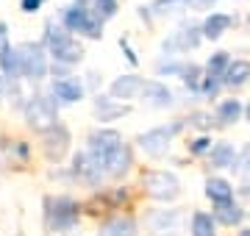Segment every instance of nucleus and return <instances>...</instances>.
Wrapping results in <instances>:
<instances>
[{
    "mask_svg": "<svg viewBox=\"0 0 250 236\" xmlns=\"http://www.w3.org/2000/svg\"><path fill=\"white\" fill-rule=\"evenodd\" d=\"M184 131V119H172V122H164V125H156V128H147L136 137V145L145 150V156L150 158H161V156L170 153L172 147V139L178 137Z\"/></svg>",
    "mask_w": 250,
    "mask_h": 236,
    "instance_id": "nucleus-4",
    "label": "nucleus"
},
{
    "mask_svg": "<svg viewBox=\"0 0 250 236\" xmlns=\"http://www.w3.org/2000/svg\"><path fill=\"white\" fill-rule=\"evenodd\" d=\"M0 75L6 81H20V59L14 45H9L6 50H0Z\"/></svg>",
    "mask_w": 250,
    "mask_h": 236,
    "instance_id": "nucleus-27",
    "label": "nucleus"
},
{
    "mask_svg": "<svg viewBox=\"0 0 250 236\" xmlns=\"http://www.w3.org/2000/svg\"><path fill=\"white\" fill-rule=\"evenodd\" d=\"M17 236H25V234H17Z\"/></svg>",
    "mask_w": 250,
    "mask_h": 236,
    "instance_id": "nucleus-48",
    "label": "nucleus"
},
{
    "mask_svg": "<svg viewBox=\"0 0 250 236\" xmlns=\"http://www.w3.org/2000/svg\"><path fill=\"white\" fill-rule=\"evenodd\" d=\"M117 45H120V50H123V56L125 59H128V64H139V56H136V50L134 47H131V42H128V37H120V42H117Z\"/></svg>",
    "mask_w": 250,
    "mask_h": 236,
    "instance_id": "nucleus-38",
    "label": "nucleus"
},
{
    "mask_svg": "<svg viewBox=\"0 0 250 236\" xmlns=\"http://www.w3.org/2000/svg\"><path fill=\"white\" fill-rule=\"evenodd\" d=\"M142 186L147 192V197L159 200V203H172L181 197V181L175 173L167 170H147L142 175Z\"/></svg>",
    "mask_w": 250,
    "mask_h": 236,
    "instance_id": "nucleus-6",
    "label": "nucleus"
},
{
    "mask_svg": "<svg viewBox=\"0 0 250 236\" xmlns=\"http://www.w3.org/2000/svg\"><path fill=\"white\" fill-rule=\"evenodd\" d=\"M131 167H134V150H131V145H125V142L103 158V173H106V178H123L125 173H131Z\"/></svg>",
    "mask_w": 250,
    "mask_h": 236,
    "instance_id": "nucleus-15",
    "label": "nucleus"
},
{
    "mask_svg": "<svg viewBox=\"0 0 250 236\" xmlns=\"http://www.w3.org/2000/svg\"><path fill=\"white\" fill-rule=\"evenodd\" d=\"M70 145H72V134H70V128L64 125L62 119H59L50 131L42 134V153H45V158L50 164L62 161L64 156L70 153Z\"/></svg>",
    "mask_w": 250,
    "mask_h": 236,
    "instance_id": "nucleus-10",
    "label": "nucleus"
},
{
    "mask_svg": "<svg viewBox=\"0 0 250 236\" xmlns=\"http://www.w3.org/2000/svg\"><path fill=\"white\" fill-rule=\"evenodd\" d=\"M139 98H142V103L147 106V109H170L172 103H175V92H172L164 81L150 78V81L142 83Z\"/></svg>",
    "mask_w": 250,
    "mask_h": 236,
    "instance_id": "nucleus-13",
    "label": "nucleus"
},
{
    "mask_svg": "<svg viewBox=\"0 0 250 236\" xmlns=\"http://www.w3.org/2000/svg\"><path fill=\"white\" fill-rule=\"evenodd\" d=\"M239 236H250V228H245V231H239Z\"/></svg>",
    "mask_w": 250,
    "mask_h": 236,
    "instance_id": "nucleus-46",
    "label": "nucleus"
},
{
    "mask_svg": "<svg viewBox=\"0 0 250 236\" xmlns=\"http://www.w3.org/2000/svg\"><path fill=\"white\" fill-rule=\"evenodd\" d=\"M139 234V222L131 214H114L98 228V236H136Z\"/></svg>",
    "mask_w": 250,
    "mask_h": 236,
    "instance_id": "nucleus-19",
    "label": "nucleus"
},
{
    "mask_svg": "<svg viewBox=\"0 0 250 236\" xmlns=\"http://www.w3.org/2000/svg\"><path fill=\"white\" fill-rule=\"evenodd\" d=\"M86 9H89L92 14H95L100 22H103V25H106L108 20H114V17H117V11H120V3H117V0H89V3H86Z\"/></svg>",
    "mask_w": 250,
    "mask_h": 236,
    "instance_id": "nucleus-28",
    "label": "nucleus"
},
{
    "mask_svg": "<svg viewBox=\"0 0 250 236\" xmlns=\"http://www.w3.org/2000/svg\"><path fill=\"white\" fill-rule=\"evenodd\" d=\"M211 217H214L217 225L233 228V225H239L242 219H245V209H242L236 200H228V203H217L214 211H211Z\"/></svg>",
    "mask_w": 250,
    "mask_h": 236,
    "instance_id": "nucleus-25",
    "label": "nucleus"
},
{
    "mask_svg": "<svg viewBox=\"0 0 250 236\" xmlns=\"http://www.w3.org/2000/svg\"><path fill=\"white\" fill-rule=\"evenodd\" d=\"M47 95L56 100V106H75L86 98V86L81 75H67V78H53L47 86Z\"/></svg>",
    "mask_w": 250,
    "mask_h": 236,
    "instance_id": "nucleus-9",
    "label": "nucleus"
},
{
    "mask_svg": "<svg viewBox=\"0 0 250 236\" xmlns=\"http://www.w3.org/2000/svg\"><path fill=\"white\" fill-rule=\"evenodd\" d=\"M92 114H95V119H98L100 125H106V122H114V119L125 117V114H131V106L98 92V95H95V100H92Z\"/></svg>",
    "mask_w": 250,
    "mask_h": 236,
    "instance_id": "nucleus-14",
    "label": "nucleus"
},
{
    "mask_svg": "<svg viewBox=\"0 0 250 236\" xmlns=\"http://www.w3.org/2000/svg\"><path fill=\"white\" fill-rule=\"evenodd\" d=\"M233 173L239 175L242 181H250V145H245V147H242V153H236Z\"/></svg>",
    "mask_w": 250,
    "mask_h": 236,
    "instance_id": "nucleus-33",
    "label": "nucleus"
},
{
    "mask_svg": "<svg viewBox=\"0 0 250 236\" xmlns=\"http://www.w3.org/2000/svg\"><path fill=\"white\" fill-rule=\"evenodd\" d=\"M83 56H86L83 45L72 37L67 45H62L56 53H50V64H59V67H64V70H72V67H78V64L83 61Z\"/></svg>",
    "mask_w": 250,
    "mask_h": 236,
    "instance_id": "nucleus-20",
    "label": "nucleus"
},
{
    "mask_svg": "<svg viewBox=\"0 0 250 236\" xmlns=\"http://www.w3.org/2000/svg\"><path fill=\"white\" fill-rule=\"evenodd\" d=\"M233 25H236V17L233 14H228V11H208L203 17V22H200V37L214 42L223 34H228Z\"/></svg>",
    "mask_w": 250,
    "mask_h": 236,
    "instance_id": "nucleus-16",
    "label": "nucleus"
},
{
    "mask_svg": "<svg viewBox=\"0 0 250 236\" xmlns=\"http://www.w3.org/2000/svg\"><path fill=\"white\" fill-rule=\"evenodd\" d=\"M3 100H6V78L0 75V103H3Z\"/></svg>",
    "mask_w": 250,
    "mask_h": 236,
    "instance_id": "nucleus-44",
    "label": "nucleus"
},
{
    "mask_svg": "<svg viewBox=\"0 0 250 236\" xmlns=\"http://www.w3.org/2000/svg\"><path fill=\"white\" fill-rule=\"evenodd\" d=\"M200 42H203L200 25H197V22H184V25L175 28L167 39H161V50H164L167 56H181V53L195 50Z\"/></svg>",
    "mask_w": 250,
    "mask_h": 236,
    "instance_id": "nucleus-8",
    "label": "nucleus"
},
{
    "mask_svg": "<svg viewBox=\"0 0 250 236\" xmlns=\"http://www.w3.org/2000/svg\"><path fill=\"white\" fill-rule=\"evenodd\" d=\"M211 145H214V142H211V137H208V134H200V137H195L187 145V150L192 156H206L208 150H211Z\"/></svg>",
    "mask_w": 250,
    "mask_h": 236,
    "instance_id": "nucleus-36",
    "label": "nucleus"
},
{
    "mask_svg": "<svg viewBox=\"0 0 250 236\" xmlns=\"http://www.w3.org/2000/svg\"><path fill=\"white\" fill-rule=\"evenodd\" d=\"M17 50V59H20V81H28V83H42L50 75V56L47 50L42 47V42H20L14 45Z\"/></svg>",
    "mask_w": 250,
    "mask_h": 236,
    "instance_id": "nucleus-3",
    "label": "nucleus"
},
{
    "mask_svg": "<svg viewBox=\"0 0 250 236\" xmlns=\"http://www.w3.org/2000/svg\"><path fill=\"white\" fill-rule=\"evenodd\" d=\"M245 214H250V209H248V211H245Z\"/></svg>",
    "mask_w": 250,
    "mask_h": 236,
    "instance_id": "nucleus-47",
    "label": "nucleus"
},
{
    "mask_svg": "<svg viewBox=\"0 0 250 236\" xmlns=\"http://www.w3.org/2000/svg\"><path fill=\"white\" fill-rule=\"evenodd\" d=\"M98 83H103V75H100L98 70H89V73H86V78H83L86 92H95V89H98Z\"/></svg>",
    "mask_w": 250,
    "mask_h": 236,
    "instance_id": "nucleus-40",
    "label": "nucleus"
},
{
    "mask_svg": "<svg viewBox=\"0 0 250 236\" xmlns=\"http://www.w3.org/2000/svg\"><path fill=\"white\" fill-rule=\"evenodd\" d=\"M175 6H187V0H153V3H150V11L161 17V14H170Z\"/></svg>",
    "mask_w": 250,
    "mask_h": 236,
    "instance_id": "nucleus-37",
    "label": "nucleus"
},
{
    "mask_svg": "<svg viewBox=\"0 0 250 236\" xmlns=\"http://www.w3.org/2000/svg\"><path fill=\"white\" fill-rule=\"evenodd\" d=\"M206 158H208V167L211 170H233V161H236V147L231 145V142H214L211 145V150L206 153Z\"/></svg>",
    "mask_w": 250,
    "mask_h": 236,
    "instance_id": "nucleus-22",
    "label": "nucleus"
},
{
    "mask_svg": "<svg viewBox=\"0 0 250 236\" xmlns=\"http://www.w3.org/2000/svg\"><path fill=\"white\" fill-rule=\"evenodd\" d=\"M181 70H184V61H178L175 56H161L159 61H156V73L164 78V75H170V78H181Z\"/></svg>",
    "mask_w": 250,
    "mask_h": 236,
    "instance_id": "nucleus-32",
    "label": "nucleus"
},
{
    "mask_svg": "<svg viewBox=\"0 0 250 236\" xmlns=\"http://www.w3.org/2000/svg\"><path fill=\"white\" fill-rule=\"evenodd\" d=\"M206 197L211 200V203H228V200H233V195H236V192H233V183L228 181V178H220V175H208V178H206Z\"/></svg>",
    "mask_w": 250,
    "mask_h": 236,
    "instance_id": "nucleus-23",
    "label": "nucleus"
},
{
    "mask_svg": "<svg viewBox=\"0 0 250 236\" xmlns=\"http://www.w3.org/2000/svg\"><path fill=\"white\" fill-rule=\"evenodd\" d=\"M181 81H184V86H187L189 92H200V81H203V67L200 64H184V70H181Z\"/></svg>",
    "mask_w": 250,
    "mask_h": 236,
    "instance_id": "nucleus-30",
    "label": "nucleus"
},
{
    "mask_svg": "<svg viewBox=\"0 0 250 236\" xmlns=\"http://www.w3.org/2000/svg\"><path fill=\"white\" fill-rule=\"evenodd\" d=\"M142 83H145V78H139L136 73L120 75V78H114L111 86H108V98H114V100H134V98H139Z\"/></svg>",
    "mask_w": 250,
    "mask_h": 236,
    "instance_id": "nucleus-18",
    "label": "nucleus"
},
{
    "mask_svg": "<svg viewBox=\"0 0 250 236\" xmlns=\"http://www.w3.org/2000/svg\"><path fill=\"white\" fill-rule=\"evenodd\" d=\"M228 64H231V53L217 50V53H211V59L206 61L203 75H211V78H220V81H223V73L228 70Z\"/></svg>",
    "mask_w": 250,
    "mask_h": 236,
    "instance_id": "nucleus-29",
    "label": "nucleus"
},
{
    "mask_svg": "<svg viewBox=\"0 0 250 236\" xmlns=\"http://www.w3.org/2000/svg\"><path fill=\"white\" fill-rule=\"evenodd\" d=\"M123 145V134L117 131V128H108V125H98L92 128L89 134H86V153L95 156V158H106L111 150H117V147Z\"/></svg>",
    "mask_w": 250,
    "mask_h": 236,
    "instance_id": "nucleus-11",
    "label": "nucleus"
},
{
    "mask_svg": "<svg viewBox=\"0 0 250 236\" xmlns=\"http://www.w3.org/2000/svg\"><path fill=\"white\" fill-rule=\"evenodd\" d=\"M250 81V61L248 59H231L228 70L223 73V86L228 89H239Z\"/></svg>",
    "mask_w": 250,
    "mask_h": 236,
    "instance_id": "nucleus-24",
    "label": "nucleus"
},
{
    "mask_svg": "<svg viewBox=\"0 0 250 236\" xmlns=\"http://www.w3.org/2000/svg\"><path fill=\"white\" fill-rule=\"evenodd\" d=\"M70 39H72V34L56 17L45 20V25H42V47L47 50V56L56 53V50H59L62 45H67Z\"/></svg>",
    "mask_w": 250,
    "mask_h": 236,
    "instance_id": "nucleus-17",
    "label": "nucleus"
},
{
    "mask_svg": "<svg viewBox=\"0 0 250 236\" xmlns=\"http://www.w3.org/2000/svg\"><path fill=\"white\" fill-rule=\"evenodd\" d=\"M70 173H72V181L83 183V186H89V189H100V183L106 181L103 161H100V158H95V156H89L86 150L72 153Z\"/></svg>",
    "mask_w": 250,
    "mask_h": 236,
    "instance_id": "nucleus-7",
    "label": "nucleus"
},
{
    "mask_svg": "<svg viewBox=\"0 0 250 236\" xmlns=\"http://www.w3.org/2000/svg\"><path fill=\"white\" fill-rule=\"evenodd\" d=\"M22 119H25L28 131H34L39 137L59 122V106L47 95V89H36L34 95H28L25 106H22Z\"/></svg>",
    "mask_w": 250,
    "mask_h": 236,
    "instance_id": "nucleus-2",
    "label": "nucleus"
},
{
    "mask_svg": "<svg viewBox=\"0 0 250 236\" xmlns=\"http://www.w3.org/2000/svg\"><path fill=\"white\" fill-rule=\"evenodd\" d=\"M42 219L47 234H70L81 222V203L72 195H45Z\"/></svg>",
    "mask_w": 250,
    "mask_h": 236,
    "instance_id": "nucleus-1",
    "label": "nucleus"
},
{
    "mask_svg": "<svg viewBox=\"0 0 250 236\" xmlns=\"http://www.w3.org/2000/svg\"><path fill=\"white\" fill-rule=\"evenodd\" d=\"M11 45V34H9V22L0 20V50H6Z\"/></svg>",
    "mask_w": 250,
    "mask_h": 236,
    "instance_id": "nucleus-41",
    "label": "nucleus"
},
{
    "mask_svg": "<svg viewBox=\"0 0 250 236\" xmlns=\"http://www.w3.org/2000/svg\"><path fill=\"white\" fill-rule=\"evenodd\" d=\"M184 125H192V128H197V131H208V128L214 125V117H211L208 111H192Z\"/></svg>",
    "mask_w": 250,
    "mask_h": 236,
    "instance_id": "nucleus-34",
    "label": "nucleus"
},
{
    "mask_svg": "<svg viewBox=\"0 0 250 236\" xmlns=\"http://www.w3.org/2000/svg\"><path fill=\"white\" fill-rule=\"evenodd\" d=\"M59 22L70 31L72 37L78 34V37H86V39H103V22L83 6H75V3L64 6L59 11Z\"/></svg>",
    "mask_w": 250,
    "mask_h": 236,
    "instance_id": "nucleus-5",
    "label": "nucleus"
},
{
    "mask_svg": "<svg viewBox=\"0 0 250 236\" xmlns=\"http://www.w3.org/2000/svg\"><path fill=\"white\" fill-rule=\"evenodd\" d=\"M181 222H184L181 209H150V214L145 217L147 231L156 236H175Z\"/></svg>",
    "mask_w": 250,
    "mask_h": 236,
    "instance_id": "nucleus-12",
    "label": "nucleus"
},
{
    "mask_svg": "<svg viewBox=\"0 0 250 236\" xmlns=\"http://www.w3.org/2000/svg\"><path fill=\"white\" fill-rule=\"evenodd\" d=\"M242 114H245V106H242V100L225 98V100H220V103L214 106V125H220V128L236 125Z\"/></svg>",
    "mask_w": 250,
    "mask_h": 236,
    "instance_id": "nucleus-21",
    "label": "nucleus"
},
{
    "mask_svg": "<svg viewBox=\"0 0 250 236\" xmlns=\"http://www.w3.org/2000/svg\"><path fill=\"white\" fill-rule=\"evenodd\" d=\"M139 20H145V22H153V11H150V6H139Z\"/></svg>",
    "mask_w": 250,
    "mask_h": 236,
    "instance_id": "nucleus-43",
    "label": "nucleus"
},
{
    "mask_svg": "<svg viewBox=\"0 0 250 236\" xmlns=\"http://www.w3.org/2000/svg\"><path fill=\"white\" fill-rule=\"evenodd\" d=\"M214 3H220V0H187V6H192V9H208Z\"/></svg>",
    "mask_w": 250,
    "mask_h": 236,
    "instance_id": "nucleus-42",
    "label": "nucleus"
},
{
    "mask_svg": "<svg viewBox=\"0 0 250 236\" xmlns=\"http://www.w3.org/2000/svg\"><path fill=\"white\" fill-rule=\"evenodd\" d=\"M220 89H223V81H220V78L203 75V81H200V92H197V95H203V98H208V100H217Z\"/></svg>",
    "mask_w": 250,
    "mask_h": 236,
    "instance_id": "nucleus-35",
    "label": "nucleus"
},
{
    "mask_svg": "<svg viewBox=\"0 0 250 236\" xmlns=\"http://www.w3.org/2000/svg\"><path fill=\"white\" fill-rule=\"evenodd\" d=\"M189 234L192 236H217V222L208 211H195L189 219Z\"/></svg>",
    "mask_w": 250,
    "mask_h": 236,
    "instance_id": "nucleus-26",
    "label": "nucleus"
},
{
    "mask_svg": "<svg viewBox=\"0 0 250 236\" xmlns=\"http://www.w3.org/2000/svg\"><path fill=\"white\" fill-rule=\"evenodd\" d=\"M245 117H248V122H250V100H248V106H245Z\"/></svg>",
    "mask_w": 250,
    "mask_h": 236,
    "instance_id": "nucleus-45",
    "label": "nucleus"
},
{
    "mask_svg": "<svg viewBox=\"0 0 250 236\" xmlns=\"http://www.w3.org/2000/svg\"><path fill=\"white\" fill-rule=\"evenodd\" d=\"M25 89H22V81H6V103H9L11 109L22 111V106H25Z\"/></svg>",
    "mask_w": 250,
    "mask_h": 236,
    "instance_id": "nucleus-31",
    "label": "nucleus"
},
{
    "mask_svg": "<svg viewBox=\"0 0 250 236\" xmlns=\"http://www.w3.org/2000/svg\"><path fill=\"white\" fill-rule=\"evenodd\" d=\"M42 6H45V0H20L22 14H36V11H42Z\"/></svg>",
    "mask_w": 250,
    "mask_h": 236,
    "instance_id": "nucleus-39",
    "label": "nucleus"
}]
</instances>
